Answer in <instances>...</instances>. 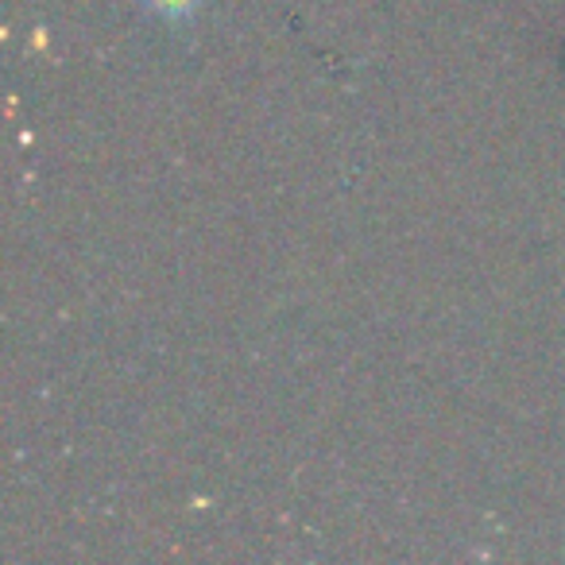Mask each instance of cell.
I'll return each instance as SVG.
<instances>
[{"label": "cell", "mask_w": 565, "mask_h": 565, "mask_svg": "<svg viewBox=\"0 0 565 565\" xmlns=\"http://www.w3.org/2000/svg\"><path fill=\"white\" fill-rule=\"evenodd\" d=\"M140 4L151 12V17L171 20V24H182V20H190L198 9H202L205 0H140Z\"/></svg>", "instance_id": "obj_1"}]
</instances>
